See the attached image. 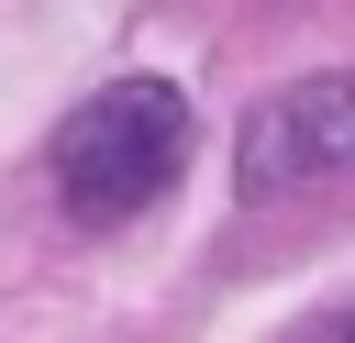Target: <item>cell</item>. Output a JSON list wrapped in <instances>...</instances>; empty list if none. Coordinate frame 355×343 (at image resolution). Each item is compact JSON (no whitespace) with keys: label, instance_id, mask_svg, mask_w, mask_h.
<instances>
[{"label":"cell","instance_id":"cell-1","mask_svg":"<svg viewBox=\"0 0 355 343\" xmlns=\"http://www.w3.org/2000/svg\"><path fill=\"white\" fill-rule=\"evenodd\" d=\"M178 166H189V100H178L166 77H111V89L78 100L67 133H55V188H67L78 221H133V210H155V199L178 188Z\"/></svg>","mask_w":355,"mask_h":343},{"label":"cell","instance_id":"cell-2","mask_svg":"<svg viewBox=\"0 0 355 343\" xmlns=\"http://www.w3.org/2000/svg\"><path fill=\"white\" fill-rule=\"evenodd\" d=\"M333 166H355V66L277 89V100L244 122V155H233V177H244L255 199H266V188H300V177H333Z\"/></svg>","mask_w":355,"mask_h":343}]
</instances>
